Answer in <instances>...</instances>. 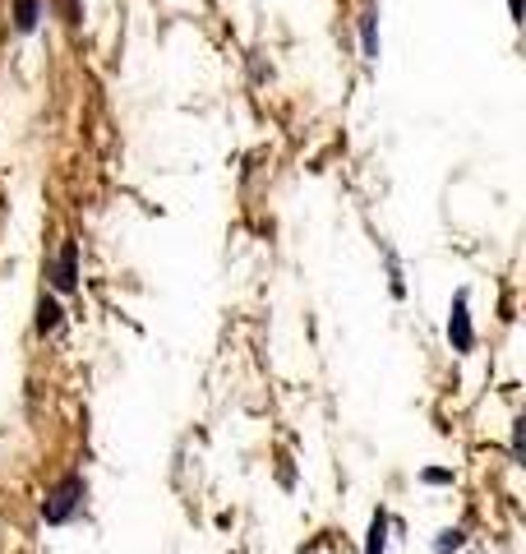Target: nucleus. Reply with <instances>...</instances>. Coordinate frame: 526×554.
<instances>
[{
	"label": "nucleus",
	"instance_id": "obj_4",
	"mask_svg": "<svg viewBox=\"0 0 526 554\" xmlns=\"http://www.w3.org/2000/svg\"><path fill=\"white\" fill-rule=\"evenodd\" d=\"M60 319H65L60 301H56V296H42V301H37V333H42V338H47V333H56Z\"/></svg>",
	"mask_w": 526,
	"mask_h": 554
},
{
	"label": "nucleus",
	"instance_id": "obj_1",
	"mask_svg": "<svg viewBox=\"0 0 526 554\" xmlns=\"http://www.w3.org/2000/svg\"><path fill=\"white\" fill-rule=\"evenodd\" d=\"M84 494H88V485H84V476H79V471L60 476L56 490H51V494H47V504H42V518H47L51 527L70 522L74 513H79V504H84Z\"/></svg>",
	"mask_w": 526,
	"mask_h": 554
},
{
	"label": "nucleus",
	"instance_id": "obj_7",
	"mask_svg": "<svg viewBox=\"0 0 526 554\" xmlns=\"http://www.w3.org/2000/svg\"><path fill=\"white\" fill-rule=\"evenodd\" d=\"M388 550V513H374L370 518V536H365V554H383Z\"/></svg>",
	"mask_w": 526,
	"mask_h": 554
},
{
	"label": "nucleus",
	"instance_id": "obj_3",
	"mask_svg": "<svg viewBox=\"0 0 526 554\" xmlns=\"http://www.w3.org/2000/svg\"><path fill=\"white\" fill-rule=\"evenodd\" d=\"M51 287H56V296H70L79 287V250H74V241L60 245L56 268H51Z\"/></svg>",
	"mask_w": 526,
	"mask_h": 554
},
{
	"label": "nucleus",
	"instance_id": "obj_2",
	"mask_svg": "<svg viewBox=\"0 0 526 554\" xmlns=\"http://www.w3.org/2000/svg\"><path fill=\"white\" fill-rule=\"evenodd\" d=\"M448 342H453V351H471V347H476V328H471L467 291H457V296H453V310H448Z\"/></svg>",
	"mask_w": 526,
	"mask_h": 554
},
{
	"label": "nucleus",
	"instance_id": "obj_9",
	"mask_svg": "<svg viewBox=\"0 0 526 554\" xmlns=\"http://www.w3.org/2000/svg\"><path fill=\"white\" fill-rule=\"evenodd\" d=\"M420 481H425V485H453V471H443V467H425V471H420Z\"/></svg>",
	"mask_w": 526,
	"mask_h": 554
},
{
	"label": "nucleus",
	"instance_id": "obj_6",
	"mask_svg": "<svg viewBox=\"0 0 526 554\" xmlns=\"http://www.w3.org/2000/svg\"><path fill=\"white\" fill-rule=\"evenodd\" d=\"M37 19H42V0H14V28L19 33H33Z\"/></svg>",
	"mask_w": 526,
	"mask_h": 554
},
{
	"label": "nucleus",
	"instance_id": "obj_5",
	"mask_svg": "<svg viewBox=\"0 0 526 554\" xmlns=\"http://www.w3.org/2000/svg\"><path fill=\"white\" fill-rule=\"evenodd\" d=\"M360 42H365V61H379V14H374V5L360 14Z\"/></svg>",
	"mask_w": 526,
	"mask_h": 554
},
{
	"label": "nucleus",
	"instance_id": "obj_8",
	"mask_svg": "<svg viewBox=\"0 0 526 554\" xmlns=\"http://www.w3.org/2000/svg\"><path fill=\"white\" fill-rule=\"evenodd\" d=\"M467 545V531L462 527H448V531H439V541H434V554H457Z\"/></svg>",
	"mask_w": 526,
	"mask_h": 554
}]
</instances>
